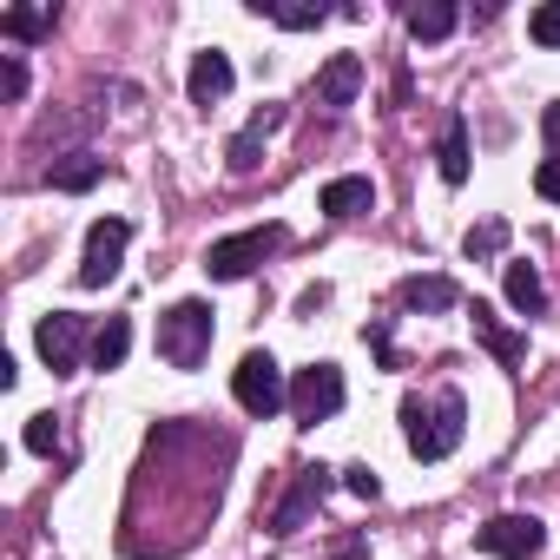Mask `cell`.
<instances>
[{"label": "cell", "instance_id": "1", "mask_svg": "<svg viewBox=\"0 0 560 560\" xmlns=\"http://www.w3.org/2000/svg\"><path fill=\"white\" fill-rule=\"evenodd\" d=\"M462 422H468V402L455 389H442L435 402H422V396L402 402V435H409L416 462H448L462 448Z\"/></svg>", "mask_w": 560, "mask_h": 560}, {"label": "cell", "instance_id": "2", "mask_svg": "<svg viewBox=\"0 0 560 560\" xmlns=\"http://www.w3.org/2000/svg\"><path fill=\"white\" fill-rule=\"evenodd\" d=\"M211 337H218V324H211V304H198V298H185L159 317V357L172 370H198L211 357Z\"/></svg>", "mask_w": 560, "mask_h": 560}, {"label": "cell", "instance_id": "3", "mask_svg": "<svg viewBox=\"0 0 560 560\" xmlns=\"http://www.w3.org/2000/svg\"><path fill=\"white\" fill-rule=\"evenodd\" d=\"M277 244H284V224H257V231L218 237V244L205 250V277H218V284H237V277H250Z\"/></svg>", "mask_w": 560, "mask_h": 560}, {"label": "cell", "instance_id": "4", "mask_svg": "<svg viewBox=\"0 0 560 560\" xmlns=\"http://www.w3.org/2000/svg\"><path fill=\"white\" fill-rule=\"evenodd\" d=\"M231 396H237V409H244V416H277V409L291 402L284 370H277V357H270V350H250V357L231 370Z\"/></svg>", "mask_w": 560, "mask_h": 560}, {"label": "cell", "instance_id": "5", "mask_svg": "<svg viewBox=\"0 0 560 560\" xmlns=\"http://www.w3.org/2000/svg\"><path fill=\"white\" fill-rule=\"evenodd\" d=\"M337 409H343V370H337V363L298 370V383H291V416H298L304 429H317V422H330Z\"/></svg>", "mask_w": 560, "mask_h": 560}, {"label": "cell", "instance_id": "6", "mask_svg": "<svg viewBox=\"0 0 560 560\" xmlns=\"http://www.w3.org/2000/svg\"><path fill=\"white\" fill-rule=\"evenodd\" d=\"M126 244H132V224H126V218H100V224L86 231V257H80V284H86V291H100V284H113V277H119Z\"/></svg>", "mask_w": 560, "mask_h": 560}, {"label": "cell", "instance_id": "7", "mask_svg": "<svg viewBox=\"0 0 560 560\" xmlns=\"http://www.w3.org/2000/svg\"><path fill=\"white\" fill-rule=\"evenodd\" d=\"M475 547L494 553V560H534L547 547V527L534 514H494L488 527H475Z\"/></svg>", "mask_w": 560, "mask_h": 560}, {"label": "cell", "instance_id": "8", "mask_svg": "<svg viewBox=\"0 0 560 560\" xmlns=\"http://www.w3.org/2000/svg\"><path fill=\"white\" fill-rule=\"evenodd\" d=\"M34 343H40V363H47L54 376H73V370H80V343H86V317L47 311L40 330H34Z\"/></svg>", "mask_w": 560, "mask_h": 560}, {"label": "cell", "instance_id": "9", "mask_svg": "<svg viewBox=\"0 0 560 560\" xmlns=\"http://www.w3.org/2000/svg\"><path fill=\"white\" fill-rule=\"evenodd\" d=\"M277 126H284V106H264V113H250V126L224 145V165L244 178V172H257V159H264V139L277 132Z\"/></svg>", "mask_w": 560, "mask_h": 560}, {"label": "cell", "instance_id": "10", "mask_svg": "<svg viewBox=\"0 0 560 560\" xmlns=\"http://www.w3.org/2000/svg\"><path fill=\"white\" fill-rule=\"evenodd\" d=\"M324 494H330V468H298V488H291V501H284V508L270 514V527H277V534H291V527L324 501Z\"/></svg>", "mask_w": 560, "mask_h": 560}, {"label": "cell", "instance_id": "11", "mask_svg": "<svg viewBox=\"0 0 560 560\" xmlns=\"http://www.w3.org/2000/svg\"><path fill=\"white\" fill-rule=\"evenodd\" d=\"M185 93H191V106H218V100L231 93V60H224L218 47H205V54L191 60V80H185Z\"/></svg>", "mask_w": 560, "mask_h": 560}, {"label": "cell", "instance_id": "12", "mask_svg": "<svg viewBox=\"0 0 560 560\" xmlns=\"http://www.w3.org/2000/svg\"><path fill=\"white\" fill-rule=\"evenodd\" d=\"M363 93V60L357 54H337L324 73H317V106H350Z\"/></svg>", "mask_w": 560, "mask_h": 560}, {"label": "cell", "instance_id": "13", "mask_svg": "<svg viewBox=\"0 0 560 560\" xmlns=\"http://www.w3.org/2000/svg\"><path fill=\"white\" fill-rule=\"evenodd\" d=\"M501 291H508V304H514L521 317H540V311H547V284H540L534 264H508V270H501Z\"/></svg>", "mask_w": 560, "mask_h": 560}, {"label": "cell", "instance_id": "14", "mask_svg": "<svg viewBox=\"0 0 560 560\" xmlns=\"http://www.w3.org/2000/svg\"><path fill=\"white\" fill-rule=\"evenodd\" d=\"M402 311H455L462 304V291L448 284V277H402Z\"/></svg>", "mask_w": 560, "mask_h": 560}, {"label": "cell", "instance_id": "15", "mask_svg": "<svg viewBox=\"0 0 560 560\" xmlns=\"http://www.w3.org/2000/svg\"><path fill=\"white\" fill-rule=\"evenodd\" d=\"M317 205H324V211H330V218H357V211H370V205H376V185H370V178H357V172H350V178H330V185H324V198H317Z\"/></svg>", "mask_w": 560, "mask_h": 560}, {"label": "cell", "instance_id": "16", "mask_svg": "<svg viewBox=\"0 0 560 560\" xmlns=\"http://www.w3.org/2000/svg\"><path fill=\"white\" fill-rule=\"evenodd\" d=\"M126 350H132V317H106L93 330V370H119Z\"/></svg>", "mask_w": 560, "mask_h": 560}, {"label": "cell", "instance_id": "17", "mask_svg": "<svg viewBox=\"0 0 560 560\" xmlns=\"http://www.w3.org/2000/svg\"><path fill=\"white\" fill-rule=\"evenodd\" d=\"M409 34H416L422 47L448 40V34H455V8H448V0H422V8H409Z\"/></svg>", "mask_w": 560, "mask_h": 560}, {"label": "cell", "instance_id": "18", "mask_svg": "<svg viewBox=\"0 0 560 560\" xmlns=\"http://www.w3.org/2000/svg\"><path fill=\"white\" fill-rule=\"evenodd\" d=\"M435 159H442V178H448V185H462V178H468V126H462V119H448V126H442Z\"/></svg>", "mask_w": 560, "mask_h": 560}, {"label": "cell", "instance_id": "19", "mask_svg": "<svg viewBox=\"0 0 560 560\" xmlns=\"http://www.w3.org/2000/svg\"><path fill=\"white\" fill-rule=\"evenodd\" d=\"M468 324H475V337H481L501 363H521V337H508V330L494 324V311H488V304H475V311H468Z\"/></svg>", "mask_w": 560, "mask_h": 560}, {"label": "cell", "instance_id": "20", "mask_svg": "<svg viewBox=\"0 0 560 560\" xmlns=\"http://www.w3.org/2000/svg\"><path fill=\"white\" fill-rule=\"evenodd\" d=\"M47 185H60V191H93V185H100V159L73 152L67 165H54V172H47Z\"/></svg>", "mask_w": 560, "mask_h": 560}, {"label": "cell", "instance_id": "21", "mask_svg": "<svg viewBox=\"0 0 560 560\" xmlns=\"http://www.w3.org/2000/svg\"><path fill=\"white\" fill-rule=\"evenodd\" d=\"M0 34H8V40H47L54 21L40 8H8V14H0Z\"/></svg>", "mask_w": 560, "mask_h": 560}, {"label": "cell", "instance_id": "22", "mask_svg": "<svg viewBox=\"0 0 560 560\" xmlns=\"http://www.w3.org/2000/svg\"><path fill=\"white\" fill-rule=\"evenodd\" d=\"M277 27H291V34H304V27H324L330 21V8H324V0H317V8H311V0H304V8H264Z\"/></svg>", "mask_w": 560, "mask_h": 560}, {"label": "cell", "instance_id": "23", "mask_svg": "<svg viewBox=\"0 0 560 560\" xmlns=\"http://www.w3.org/2000/svg\"><path fill=\"white\" fill-rule=\"evenodd\" d=\"M501 244H508V224H501V218H488V224H475V231L462 237V250H468V257H494Z\"/></svg>", "mask_w": 560, "mask_h": 560}, {"label": "cell", "instance_id": "24", "mask_svg": "<svg viewBox=\"0 0 560 560\" xmlns=\"http://www.w3.org/2000/svg\"><path fill=\"white\" fill-rule=\"evenodd\" d=\"M527 34H534V47H560V0H547V8H534Z\"/></svg>", "mask_w": 560, "mask_h": 560}, {"label": "cell", "instance_id": "25", "mask_svg": "<svg viewBox=\"0 0 560 560\" xmlns=\"http://www.w3.org/2000/svg\"><path fill=\"white\" fill-rule=\"evenodd\" d=\"M27 448L34 455H54L60 448V422L54 416H27Z\"/></svg>", "mask_w": 560, "mask_h": 560}, {"label": "cell", "instance_id": "26", "mask_svg": "<svg viewBox=\"0 0 560 560\" xmlns=\"http://www.w3.org/2000/svg\"><path fill=\"white\" fill-rule=\"evenodd\" d=\"M534 191H540L547 205H560V159H540V172H534Z\"/></svg>", "mask_w": 560, "mask_h": 560}, {"label": "cell", "instance_id": "27", "mask_svg": "<svg viewBox=\"0 0 560 560\" xmlns=\"http://www.w3.org/2000/svg\"><path fill=\"white\" fill-rule=\"evenodd\" d=\"M0 93H8V100H21V93H27V67H21L14 54L0 60Z\"/></svg>", "mask_w": 560, "mask_h": 560}, {"label": "cell", "instance_id": "28", "mask_svg": "<svg viewBox=\"0 0 560 560\" xmlns=\"http://www.w3.org/2000/svg\"><path fill=\"white\" fill-rule=\"evenodd\" d=\"M343 475H350V494H363V501H376V494H383L376 468H343Z\"/></svg>", "mask_w": 560, "mask_h": 560}, {"label": "cell", "instance_id": "29", "mask_svg": "<svg viewBox=\"0 0 560 560\" xmlns=\"http://www.w3.org/2000/svg\"><path fill=\"white\" fill-rule=\"evenodd\" d=\"M540 139H547V145H553V159H560V100L540 113Z\"/></svg>", "mask_w": 560, "mask_h": 560}]
</instances>
